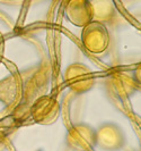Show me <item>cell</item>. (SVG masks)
Returning <instances> with one entry per match:
<instances>
[{
    "label": "cell",
    "mask_w": 141,
    "mask_h": 151,
    "mask_svg": "<svg viewBox=\"0 0 141 151\" xmlns=\"http://www.w3.org/2000/svg\"><path fill=\"white\" fill-rule=\"evenodd\" d=\"M81 42L85 49L94 55L105 52L110 45V33L105 24L91 22L81 31Z\"/></svg>",
    "instance_id": "cell-1"
},
{
    "label": "cell",
    "mask_w": 141,
    "mask_h": 151,
    "mask_svg": "<svg viewBox=\"0 0 141 151\" xmlns=\"http://www.w3.org/2000/svg\"><path fill=\"white\" fill-rule=\"evenodd\" d=\"M61 108L59 101L51 96H41L30 108V116L36 124L52 125L59 119Z\"/></svg>",
    "instance_id": "cell-2"
},
{
    "label": "cell",
    "mask_w": 141,
    "mask_h": 151,
    "mask_svg": "<svg viewBox=\"0 0 141 151\" xmlns=\"http://www.w3.org/2000/svg\"><path fill=\"white\" fill-rule=\"evenodd\" d=\"M64 83L77 94L89 91L95 84V77L91 69L80 63L69 65L63 74Z\"/></svg>",
    "instance_id": "cell-3"
},
{
    "label": "cell",
    "mask_w": 141,
    "mask_h": 151,
    "mask_svg": "<svg viewBox=\"0 0 141 151\" xmlns=\"http://www.w3.org/2000/svg\"><path fill=\"white\" fill-rule=\"evenodd\" d=\"M124 135L119 126L106 123L95 129V145L106 151L120 150L124 145Z\"/></svg>",
    "instance_id": "cell-4"
},
{
    "label": "cell",
    "mask_w": 141,
    "mask_h": 151,
    "mask_svg": "<svg viewBox=\"0 0 141 151\" xmlns=\"http://www.w3.org/2000/svg\"><path fill=\"white\" fill-rule=\"evenodd\" d=\"M68 147L74 151H89L95 145V129L86 124H77L68 129Z\"/></svg>",
    "instance_id": "cell-5"
},
{
    "label": "cell",
    "mask_w": 141,
    "mask_h": 151,
    "mask_svg": "<svg viewBox=\"0 0 141 151\" xmlns=\"http://www.w3.org/2000/svg\"><path fill=\"white\" fill-rule=\"evenodd\" d=\"M64 15L74 26L85 27L93 21L91 5L87 0H71L64 7Z\"/></svg>",
    "instance_id": "cell-6"
},
{
    "label": "cell",
    "mask_w": 141,
    "mask_h": 151,
    "mask_svg": "<svg viewBox=\"0 0 141 151\" xmlns=\"http://www.w3.org/2000/svg\"><path fill=\"white\" fill-rule=\"evenodd\" d=\"M23 96V83L19 77L10 75L0 80V102L6 106L16 104Z\"/></svg>",
    "instance_id": "cell-7"
},
{
    "label": "cell",
    "mask_w": 141,
    "mask_h": 151,
    "mask_svg": "<svg viewBox=\"0 0 141 151\" xmlns=\"http://www.w3.org/2000/svg\"><path fill=\"white\" fill-rule=\"evenodd\" d=\"M91 5V16L93 21L98 23H103L110 21L114 16V2L107 0L99 1H90Z\"/></svg>",
    "instance_id": "cell-8"
},
{
    "label": "cell",
    "mask_w": 141,
    "mask_h": 151,
    "mask_svg": "<svg viewBox=\"0 0 141 151\" xmlns=\"http://www.w3.org/2000/svg\"><path fill=\"white\" fill-rule=\"evenodd\" d=\"M14 119H9V117L5 119H0V140H4L6 136L9 134L10 129L13 127Z\"/></svg>",
    "instance_id": "cell-9"
}]
</instances>
